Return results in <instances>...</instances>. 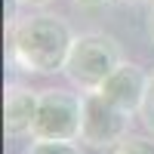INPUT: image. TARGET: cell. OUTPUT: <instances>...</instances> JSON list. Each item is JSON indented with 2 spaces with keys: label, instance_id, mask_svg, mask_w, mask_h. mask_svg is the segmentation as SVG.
I'll return each instance as SVG.
<instances>
[{
  "label": "cell",
  "instance_id": "3957f363",
  "mask_svg": "<svg viewBox=\"0 0 154 154\" xmlns=\"http://www.w3.org/2000/svg\"><path fill=\"white\" fill-rule=\"evenodd\" d=\"M83 123V93L71 89H40L31 139H56V142H77Z\"/></svg>",
  "mask_w": 154,
  "mask_h": 154
},
{
  "label": "cell",
  "instance_id": "5b68a950",
  "mask_svg": "<svg viewBox=\"0 0 154 154\" xmlns=\"http://www.w3.org/2000/svg\"><path fill=\"white\" fill-rule=\"evenodd\" d=\"M148 86H151V74H145L136 62L123 59L96 93L102 99H108L111 105H117L120 111H126V114H142L145 99H148Z\"/></svg>",
  "mask_w": 154,
  "mask_h": 154
},
{
  "label": "cell",
  "instance_id": "7c38bea8",
  "mask_svg": "<svg viewBox=\"0 0 154 154\" xmlns=\"http://www.w3.org/2000/svg\"><path fill=\"white\" fill-rule=\"evenodd\" d=\"M22 6H28V9H43V6H49L53 0H19Z\"/></svg>",
  "mask_w": 154,
  "mask_h": 154
},
{
  "label": "cell",
  "instance_id": "4fadbf2b",
  "mask_svg": "<svg viewBox=\"0 0 154 154\" xmlns=\"http://www.w3.org/2000/svg\"><path fill=\"white\" fill-rule=\"evenodd\" d=\"M120 3H130V6H151L154 0H120Z\"/></svg>",
  "mask_w": 154,
  "mask_h": 154
},
{
  "label": "cell",
  "instance_id": "8992f818",
  "mask_svg": "<svg viewBox=\"0 0 154 154\" xmlns=\"http://www.w3.org/2000/svg\"><path fill=\"white\" fill-rule=\"evenodd\" d=\"M37 105H40V93L25 83H9L6 99H3V130L9 139H25L34 130Z\"/></svg>",
  "mask_w": 154,
  "mask_h": 154
},
{
  "label": "cell",
  "instance_id": "7a4b0ae2",
  "mask_svg": "<svg viewBox=\"0 0 154 154\" xmlns=\"http://www.w3.org/2000/svg\"><path fill=\"white\" fill-rule=\"evenodd\" d=\"M120 62H123V46L114 34H108V31H83V34L74 37L62 74L80 93H96Z\"/></svg>",
  "mask_w": 154,
  "mask_h": 154
},
{
  "label": "cell",
  "instance_id": "52a82bcc",
  "mask_svg": "<svg viewBox=\"0 0 154 154\" xmlns=\"http://www.w3.org/2000/svg\"><path fill=\"white\" fill-rule=\"evenodd\" d=\"M25 154H80L74 142H56V139H31Z\"/></svg>",
  "mask_w": 154,
  "mask_h": 154
},
{
  "label": "cell",
  "instance_id": "8fae6325",
  "mask_svg": "<svg viewBox=\"0 0 154 154\" xmlns=\"http://www.w3.org/2000/svg\"><path fill=\"white\" fill-rule=\"evenodd\" d=\"M145 31H148V40L154 43V3H151V9H148V19H145Z\"/></svg>",
  "mask_w": 154,
  "mask_h": 154
},
{
  "label": "cell",
  "instance_id": "9c48e42d",
  "mask_svg": "<svg viewBox=\"0 0 154 154\" xmlns=\"http://www.w3.org/2000/svg\"><path fill=\"white\" fill-rule=\"evenodd\" d=\"M142 117H145V126H148V130L154 133V74H151V86H148V99H145Z\"/></svg>",
  "mask_w": 154,
  "mask_h": 154
},
{
  "label": "cell",
  "instance_id": "277c9868",
  "mask_svg": "<svg viewBox=\"0 0 154 154\" xmlns=\"http://www.w3.org/2000/svg\"><path fill=\"white\" fill-rule=\"evenodd\" d=\"M130 123H133V114L120 111L99 93H83V123H80V139L77 142L93 151L117 148L130 136Z\"/></svg>",
  "mask_w": 154,
  "mask_h": 154
},
{
  "label": "cell",
  "instance_id": "6da1fadb",
  "mask_svg": "<svg viewBox=\"0 0 154 154\" xmlns=\"http://www.w3.org/2000/svg\"><path fill=\"white\" fill-rule=\"evenodd\" d=\"M74 31L68 19L56 12H34L22 16L9 28V56L12 65L28 74H59L74 43Z\"/></svg>",
  "mask_w": 154,
  "mask_h": 154
},
{
  "label": "cell",
  "instance_id": "30bf717a",
  "mask_svg": "<svg viewBox=\"0 0 154 154\" xmlns=\"http://www.w3.org/2000/svg\"><path fill=\"white\" fill-rule=\"evenodd\" d=\"M117 0H74V6L80 9H105V6H114Z\"/></svg>",
  "mask_w": 154,
  "mask_h": 154
},
{
  "label": "cell",
  "instance_id": "ba28073f",
  "mask_svg": "<svg viewBox=\"0 0 154 154\" xmlns=\"http://www.w3.org/2000/svg\"><path fill=\"white\" fill-rule=\"evenodd\" d=\"M114 154H154V139L151 136H126L123 142L114 148Z\"/></svg>",
  "mask_w": 154,
  "mask_h": 154
}]
</instances>
